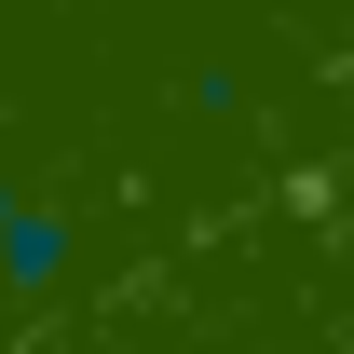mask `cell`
Segmentation results:
<instances>
[{
    "instance_id": "obj_1",
    "label": "cell",
    "mask_w": 354,
    "mask_h": 354,
    "mask_svg": "<svg viewBox=\"0 0 354 354\" xmlns=\"http://www.w3.org/2000/svg\"><path fill=\"white\" fill-rule=\"evenodd\" d=\"M0 272H14V286H55V272H68V218H55L14 164H0Z\"/></svg>"
}]
</instances>
